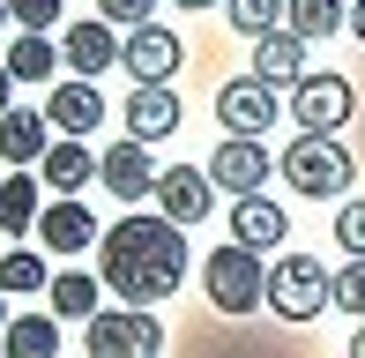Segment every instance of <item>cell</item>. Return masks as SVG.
I'll return each instance as SVG.
<instances>
[{
  "label": "cell",
  "mask_w": 365,
  "mask_h": 358,
  "mask_svg": "<svg viewBox=\"0 0 365 358\" xmlns=\"http://www.w3.org/2000/svg\"><path fill=\"white\" fill-rule=\"evenodd\" d=\"M97 276L105 291H120L127 306H157L187 284V224L157 217H120L105 239H97Z\"/></svg>",
  "instance_id": "cell-1"
},
{
  "label": "cell",
  "mask_w": 365,
  "mask_h": 358,
  "mask_svg": "<svg viewBox=\"0 0 365 358\" xmlns=\"http://www.w3.org/2000/svg\"><path fill=\"white\" fill-rule=\"evenodd\" d=\"M82 344H90V358H157L164 351V321L149 306H97L82 321Z\"/></svg>",
  "instance_id": "cell-2"
},
{
  "label": "cell",
  "mask_w": 365,
  "mask_h": 358,
  "mask_svg": "<svg viewBox=\"0 0 365 358\" xmlns=\"http://www.w3.org/2000/svg\"><path fill=\"white\" fill-rule=\"evenodd\" d=\"M202 284H209V306H217V314H254V306L269 299V269H261V254L239 247V239L202 262Z\"/></svg>",
  "instance_id": "cell-3"
},
{
  "label": "cell",
  "mask_w": 365,
  "mask_h": 358,
  "mask_svg": "<svg viewBox=\"0 0 365 358\" xmlns=\"http://www.w3.org/2000/svg\"><path fill=\"white\" fill-rule=\"evenodd\" d=\"M291 179L298 194H313V202H328V194H343L358 179V165H351V150H343L336 135H298L291 150H284V165H276Z\"/></svg>",
  "instance_id": "cell-4"
},
{
  "label": "cell",
  "mask_w": 365,
  "mask_h": 358,
  "mask_svg": "<svg viewBox=\"0 0 365 358\" xmlns=\"http://www.w3.org/2000/svg\"><path fill=\"white\" fill-rule=\"evenodd\" d=\"M269 306L284 321H313L336 306V291H328V269L313 262V254H284V262L269 269Z\"/></svg>",
  "instance_id": "cell-5"
},
{
  "label": "cell",
  "mask_w": 365,
  "mask_h": 358,
  "mask_svg": "<svg viewBox=\"0 0 365 358\" xmlns=\"http://www.w3.org/2000/svg\"><path fill=\"white\" fill-rule=\"evenodd\" d=\"M351 105H358V90L343 83V75H306V83L291 90V112H298L306 135H336V127L351 120Z\"/></svg>",
  "instance_id": "cell-6"
},
{
  "label": "cell",
  "mask_w": 365,
  "mask_h": 358,
  "mask_svg": "<svg viewBox=\"0 0 365 358\" xmlns=\"http://www.w3.org/2000/svg\"><path fill=\"white\" fill-rule=\"evenodd\" d=\"M120 68L135 75V83H172V68H179V30L135 23V30L120 38Z\"/></svg>",
  "instance_id": "cell-7"
},
{
  "label": "cell",
  "mask_w": 365,
  "mask_h": 358,
  "mask_svg": "<svg viewBox=\"0 0 365 358\" xmlns=\"http://www.w3.org/2000/svg\"><path fill=\"white\" fill-rule=\"evenodd\" d=\"M276 172V157L261 150V135H224L217 142V157H209V179L231 194H261V179Z\"/></svg>",
  "instance_id": "cell-8"
},
{
  "label": "cell",
  "mask_w": 365,
  "mask_h": 358,
  "mask_svg": "<svg viewBox=\"0 0 365 358\" xmlns=\"http://www.w3.org/2000/svg\"><path fill=\"white\" fill-rule=\"evenodd\" d=\"M60 68H75V75H105V68H120V30L105 23V15H90V23H68L60 30Z\"/></svg>",
  "instance_id": "cell-9"
},
{
  "label": "cell",
  "mask_w": 365,
  "mask_h": 358,
  "mask_svg": "<svg viewBox=\"0 0 365 358\" xmlns=\"http://www.w3.org/2000/svg\"><path fill=\"white\" fill-rule=\"evenodd\" d=\"M157 209H164L172 224H202L209 209H217V179H209V172H194V165L157 172Z\"/></svg>",
  "instance_id": "cell-10"
},
{
  "label": "cell",
  "mask_w": 365,
  "mask_h": 358,
  "mask_svg": "<svg viewBox=\"0 0 365 358\" xmlns=\"http://www.w3.org/2000/svg\"><path fill=\"white\" fill-rule=\"evenodd\" d=\"M97 179H105L120 202H142V194H157V157H149V142H112L105 157H97Z\"/></svg>",
  "instance_id": "cell-11"
},
{
  "label": "cell",
  "mask_w": 365,
  "mask_h": 358,
  "mask_svg": "<svg viewBox=\"0 0 365 358\" xmlns=\"http://www.w3.org/2000/svg\"><path fill=\"white\" fill-rule=\"evenodd\" d=\"M217 120L231 135H261V127H276V90L261 83V75H239V83L217 90Z\"/></svg>",
  "instance_id": "cell-12"
},
{
  "label": "cell",
  "mask_w": 365,
  "mask_h": 358,
  "mask_svg": "<svg viewBox=\"0 0 365 358\" xmlns=\"http://www.w3.org/2000/svg\"><path fill=\"white\" fill-rule=\"evenodd\" d=\"M38 239H45L53 254H82V247H97L105 232H97V217L82 209V194H60V202L38 209Z\"/></svg>",
  "instance_id": "cell-13"
},
{
  "label": "cell",
  "mask_w": 365,
  "mask_h": 358,
  "mask_svg": "<svg viewBox=\"0 0 365 358\" xmlns=\"http://www.w3.org/2000/svg\"><path fill=\"white\" fill-rule=\"evenodd\" d=\"M45 120H53L60 135H90V127H105V97H97L90 75H75V83H53V97H45Z\"/></svg>",
  "instance_id": "cell-14"
},
{
  "label": "cell",
  "mask_w": 365,
  "mask_h": 358,
  "mask_svg": "<svg viewBox=\"0 0 365 358\" xmlns=\"http://www.w3.org/2000/svg\"><path fill=\"white\" fill-rule=\"evenodd\" d=\"M254 75L269 90H298V83H306V38H298V30H269V38H254Z\"/></svg>",
  "instance_id": "cell-15"
},
{
  "label": "cell",
  "mask_w": 365,
  "mask_h": 358,
  "mask_svg": "<svg viewBox=\"0 0 365 358\" xmlns=\"http://www.w3.org/2000/svg\"><path fill=\"white\" fill-rule=\"evenodd\" d=\"M127 135H135V142L179 135V97H172V83H135V97H127Z\"/></svg>",
  "instance_id": "cell-16"
},
{
  "label": "cell",
  "mask_w": 365,
  "mask_h": 358,
  "mask_svg": "<svg viewBox=\"0 0 365 358\" xmlns=\"http://www.w3.org/2000/svg\"><path fill=\"white\" fill-rule=\"evenodd\" d=\"M45 150H53V120H45V112H23V105H8V112H0V157H8L15 172H23V165H38Z\"/></svg>",
  "instance_id": "cell-17"
},
{
  "label": "cell",
  "mask_w": 365,
  "mask_h": 358,
  "mask_svg": "<svg viewBox=\"0 0 365 358\" xmlns=\"http://www.w3.org/2000/svg\"><path fill=\"white\" fill-rule=\"evenodd\" d=\"M38 179H45L53 194H82V187L97 179V157H90V142H82V135H60L53 150L38 157Z\"/></svg>",
  "instance_id": "cell-18"
},
{
  "label": "cell",
  "mask_w": 365,
  "mask_h": 358,
  "mask_svg": "<svg viewBox=\"0 0 365 358\" xmlns=\"http://www.w3.org/2000/svg\"><path fill=\"white\" fill-rule=\"evenodd\" d=\"M231 239H239V247H284V209L269 202V194H239V202H231Z\"/></svg>",
  "instance_id": "cell-19"
},
{
  "label": "cell",
  "mask_w": 365,
  "mask_h": 358,
  "mask_svg": "<svg viewBox=\"0 0 365 358\" xmlns=\"http://www.w3.org/2000/svg\"><path fill=\"white\" fill-rule=\"evenodd\" d=\"M38 209H45V179H30V172H8V179H0V239L38 232Z\"/></svg>",
  "instance_id": "cell-20"
},
{
  "label": "cell",
  "mask_w": 365,
  "mask_h": 358,
  "mask_svg": "<svg viewBox=\"0 0 365 358\" xmlns=\"http://www.w3.org/2000/svg\"><path fill=\"white\" fill-rule=\"evenodd\" d=\"M0 358H60V321L53 314H8Z\"/></svg>",
  "instance_id": "cell-21"
},
{
  "label": "cell",
  "mask_w": 365,
  "mask_h": 358,
  "mask_svg": "<svg viewBox=\"0 0 365 358\" xmlns=\"http://www.w3.org/2000/svg\"><path fill=\"white\" fill-rule=\"evenodd\" d=\"M45 299L60 306V321H90L97 299H105V276H90V269H60L53 284H45Z\"/></svg>",
  "instance_id": "cell-22"
},
{
  "label": "cell",
  "mask_w": 365,
  "mask_h": 358,
  "mask_svg": "<svg viewBox=\"0 0 365 358\" xmlns=\"http://www.w3.org/2000/svg\"><path fill=\"white\" fill-rule=\"evenodd\" d=\"M8 75L15 83H53L60 75V45L45 38V30H23V38L8 45Z\"/></svg>",
  "instance_id": "cell-23"
},
{
  "label": "cell",
  "mask_w": 365,
  "mask_h": 358,
  "mask_svg": "<svg viewBox=\"0 0 365 358\" xmlns=\"http://www.w3.org/2000/svg\"><path fill=\"white\" fill-rule=\"evenodd\" d=\"M343 23H351L343 0H284V30H298V38H336Z\"/></svg>",
  "instance_id": "cell-24"
},
{
  "label": "cell",
  "mask_w": 365,
  "mask_h": 358,
  "mask_svg": "<svg viewBox=\"0 0 365 358\" xmlns=\"http://www.w3.org/2000/svg\"><path fill=\"white\" fill-rule=\"evenodd\" d=\"M45 284H53V269H45V254H30V247L0 254V291H8V299H30V291H45Z\"/></svg>",
  "instance_id": "cell-25"
},
{
  "label": "cell",
  "mask_w": 365,
  "mask_h": 358,
  "mask_svg": "<svg viewBox=\"0 0 365 358\" xmlns=\"http://www.w3.org/2000/svg\"><path fill=\"white\" fill-rule=\"evenodd\" d=\"M231 30L239 38H269V30H284V0H224Z\"/></svg>",
  "instance_id": "cell-26"
},
{
  "label": "cell",
  "mask_w": 365,
  "mask_h": 358,
  "mask_svg": "<svg viewBox=\"0 0 365 358\" xmlns=\"http://www.w3.org/2000/svg\"><path fill=\"white\" fill-rule=\"evenodd\" d=\"M328 291H336V306H343V314H358V321H365V254H351V262L328 276Z\"/></svg>",
  "instance_id": "cell-27"
},
{
  "label": "cell",
  "mask_w": 365,
  "mask_h": 358,
  "mask_svg": "<svg viewBox=\"0 0 365 358\" xmlns=\"http://www.w3.org/2000/svg\"><path fill=\"white\" fill-rule=\"evenodd\" d=\"M97 15L112 30H135V23H157V0H97Z\"/></svg>",
  "instance_id": "cell-28"
},
{
  "label": "cell",
  "mask_w": 365,
  "mask_h": 358,
  "mask_svg": "<svg viewBox=\"0 0 365 358\" xmlns=\"http://www.w3.org/2000/svg\"><path fill=\"white\" fill-rule=\"evenodd\" d=\"M8 23L15 30H53L60 23V0H8Z\"/></svg>",
  "instance_id": "cell-29"
},
{
  "label": "cell",
  "mask_w": 365,
  "mask_h": 358,
  "mask_svg": "<svg viewBox=\"0 0 365 358\" xmlns=\"http://www.w3.org/2000/svg\"><path fill=\"white\" fill-rule=\"evenodd\" d=\"M336 239H343L351 254H365V202H351V209L336 217Z\"/></svg>",
  "instance_id": "cell-30"
},
{
  "label": "cell",
  "mask_w": 365,
  "mask_h": 358,
  "mask_svg": "<svg viewBox=\"0 0 365 358\" xmlns=\"http://www.w3.org/2000/svg\"><path fill=\"white\" fill-rule=\"evenodd\" d=\"M15 105V75H8V60H0V112Z\"/></svg>",
  "instance_id": "cell-31"
},
{
  "label": "cell",
  "mask_w": 365,
  "mask_h": 358,
  "mask_svg": "<svg viewBox=\"0 0 365 358\" xmlns=\"http://www.w3.org/2000/svg\"><path fill=\"white\" fill-rule=\"evenodd\" d=\"M343 30H358V45H365V0H358V8H351V23H343Z\"/></svg>",
  "instance_id": "cell-32"
},
{
  "label": "cell",
  "mask_w": 365,
  "mask_h": 358,
  "mask_svg": "<svg viewBox=\"0 0 365 358\" xmlns=\"http://www.w3.org/2000/svg\"><path fill=\"white\" fill-rule=\"evenodd\" d=\"M351 358H365V321H358V336H351Z\"/></svg>",
  "instance_id": "cell-33"
},
{
  "label": "cell",
  "mask_w": 365,
  "mask_h": 358,
  "mask_svg": "<svg viewBox=\"0 0 365 358\" xmlns=\"http://www.w3.org/2000/svg\"><path fill=\"white\" fill-rule=\"evenodd\" d=\"M179 8H224V0H179Z\"/></svg>",
  "instance_id": "cell-34"
},
{
  "label": "cell",
  "mask_w": 365,
  "mask_h": 358,
  "mask_svg": "<svg viewBox=\"0 0 365 358\" xmlns=\"http://www.w3.org/2000/svg\"><path fill=\"white\" fill-rule=\"evenodd\" d=\"M0 329H8V291H0Z\"/></svg>",
  "instance_id": "cell-35"
},
{
  "label": "cell",
  "mask_w": 365,
  "mask_h": 358,
  "mask_svg": "<svg viewBox=\"0 0 365 358\" xmlns=\"http://www.w3.org/2000/svg\"><path fill=\"white\" fill-rule=\"evenodd\" d=\"M0 23H8V0H0Z\"/></svg>",
  "instance_id": "cell-36"
}]
</instances>
